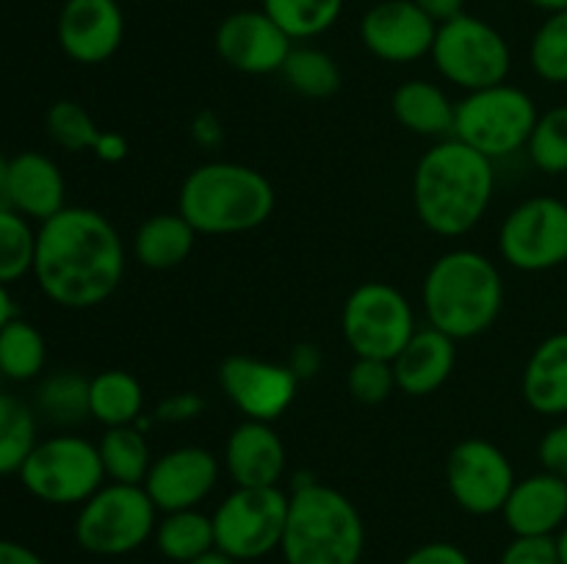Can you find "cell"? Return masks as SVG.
<instances>
[{"label": "cell", "mask_w": 567, "mask_h": 564, "mask_svg": "<svg viewBox=\"0 0 567 564\" xmlns=\"http://www.w3.org/2000/svg\"><path fill=\"white\" fill-rule=\"evenodd\" d=\"M321 363H324V357H321L319 346H313V343H299V346L291 352L288 368L293 370V376H297L299 382H305V379H313V376L319 374Z\"/></svg>", "instance_id": "obj_43"}, {"label": "cell", "mask_w": 567, "mask_h": 564, "mask_svg": "<svg viewBox=\"0 0 567 564\" xmlns=\"http://www.w3.org/2000/svg\"><path fill=\"white\" fill-rule=\"evenodd\" d=\"M502 518L515 536H557L567 523V481L548 470L518 479Z\"/></svg>", "instance_id": "obj_20"}, {"label": "cell", "mask_w": 567, "mask_h": 564, "mask_svg": "<svg viewBox=\"0 0 567 564\" xmlns=\"http://www.w3.org/2000/svg\"><path fill=\"white\" fill-rule=\"evenodd\" d=\"M155 547L164 558L175 564H192L194 558L205 556L216 547L214 518L199 509H181L166 512L155 525Z\"/></svg>", "instance_id": "obj_27"}, {"label": "cell", "mask_w": 567, "mask_h": 564, "mask_svg": "<svg viewBox=\"0 0 567 564\" xmlns=\"http://www.w3.org/2000/svg\"><path fill=\"white\" fill-rule=\"evenodd\" d=\"M286 462V442L271 424L244 420L227 437L225 470L236 487H280Z\"/></svg>", "instance_id": "obj_19"}, {"label": "cell", "mask_w": 567, "mask_h": 564, "mask_svg": "<svg viewBox=\"0 0 567 564\" xmlns=\"http://www.w3.org/2000/svg\"><path fill=\"white\" fill-rule=\"evenodd\" d=\"M430 59L443 81L454 83L465 94L507 83L513 70V50L504 33L465 11L437 25Z\"/></svg>", "instance_id": "obj_8"}, {"label": "cell", "mask_w": 567, "mask_h": 564, "mask_svg": "<svg viewBox=\"0 0 567 564\" xmlns=\"http://www.w3.org/2000/svg\"><path fill=\"white\" fill-rule=\"evenodd\" d=\"M100 459H103L105 479L116 484H144L150 468H153V451L144 431L136 426H114L105 429L97 442Z\"/></svg>", "instance_id": "obj_28"}, {"label": "cell", "mask_w": 567, "mask_h": 564, "mask_svg": "<svg viewBox=\"0 0 567 564\" xmlns=\"http://www.w3.org/2000/svg\"><path fill=\"white\" fill-rule=\"evenodd\" d=\"M557 547H559V558H563V564H567V523L557 534Z\"/></svg>", "instance_id": "obj_52"}, {"label": "cell", "mask_w": 567, "mask_h": 564, "mask_svg": "<svg viewBox=\"0 0 567 564\" xmlns=\"http://www.w3.org/2000/svg\"><path fill=\"white\" fill-rule=\"evenodd\" d=\"M11 318H17L14 299H11L9 285H3V282H0V330H3Z\"/></svg>", "instance_id": "obj_48"}, {"label": "cell", "mask_w": 567, "mask_h": 564, "mask_svg": "<svg viewBox=\"0 0 567 564\" xmlns=\"http://www.w3.org/2000/svg\"><path fill=\"white\" fill-rule=\"evenodd\" d=\"M48 363L44 335L25 318H11L0 330V379L31 382L39 379Z\"/></svg>", "instance_id": "obj_30"}, {"label": "cell", "mask_w": 567, "mask_h": 564, "mask_svg": "<svg viewBox=\"0 0 567 564\" xmlns=\"http://www.w3.org/2000/svg\"><path fill=\"white\" fill-rule=\"evenodd\" d=\"M205 409L203 396L192 390H183V393H172V396L161 398V404L155 407V420L161 424H186V420L199 418Z\"/></svg>", "instance_id": "obj_41"}, {"label": "cell", "mask_w": 567, "mask_h": 564, "mask_svg": "<svg viewBox=\"0 0 567 564\" xmlns=\"http://www.w3.org/2000/svg\"><path fill=\"white\" fill-rule=\"evenodd\" d=\"M6 205L39 224L64 210L66 182L59 164L42 153H20L9 158Z\"/></svg>", "instance_id": "obj_21"}, {"label": "cell", "mask_w": 567, "mask_h": 564, "mask_svg": "<svg viewBox=\"0 0 567 564\" xmlns=\"http://www.w3.org/2000/svg\"><path fill=\"white\" fill-rule=\"evenodd\" d=\"M365 525L358 506L313 476H299L288 492L280 553L286 564H360Z\"/></svg>", "instance_id": "obj_4"}, {"label": "cell", "mask_w": 567, "mask_h": 564, "mask_svg": "<svg viewBox=\"0 0 567 564\" xmlns=\"http://www.w3.org/2000/svg\"><path fill=\"white\" fill-rule=\"evenodd\" d=\"M529 64L540 81L567 83V9L551 11L535 31L529 44Z\"/></svg>", "instance_id": "obj_35"}, {"label": "cell", "mask_w": 567, "mask_h": 564, "mask_svg": "<svg viewBox=\"0 0 567 564\" xmlns=\"http://www.w3.org/2000/svg\"><path fill=\"white\" fill-rule=\"evenodd\" d=\"M537 116L540 111L529 92L513 83H498L460 100L452 136L496 164L526 149Z\"/></svg>", "instance_id": "obj_6"}, {"label": "cell", "mask_w": 567, "mask_h": 564, "mask_svg": "<svg viewBox=\"0 0 567 564\" xmlns=\"http://www.w3.org/2000/svg\"><path fill=\"white\" fill-rule=\"evenodd\" d=\"M44 125H48V136L66 153L94 149L100 133H103L97 122L92 119V114L81 103H75V100H59V103L50 105Z\"/></svg>", "instance_id": "obj_37"}, {"label": "cell", "mask_w": 567, "mask_h": 564, "mask_svg": "<svg viewBox=\"0 0 567 564\" xmlns=\"http://www.w3.org/2000/svg\"><path fill=\"white\" fill-rule=\"evenodd\" d=\"M537 459H540L543 470H548V473L567 481V420H559L557 426H551V429L540 437Z\"/></svg>", "instance_id": "obj_40"}, {"label": "cell", "mask_w": 567, "mask_h": 564, "mask_svg": "<svg viewBox=\"0 0 567 564\" xmlns=\"http://www.w3.org/2000/svg\"><path fill=\"white\" fill-rule=\"evenodd\" d=\"M17 476L33 498L53 506H81L109 481L97 446L66 431L39 440Z\"/></svg>", "instance_id": "obj_9"}, {"label": "cell", "mask_w": 567, "mask_h": 564, "mask_svg": "<svg viewBox=\"0 0 567 564\" xmlns=\"http://www.w3.org/2000/svg\"><path fill=\"white\" fill-rule=\"evenodd\" d=\"M210 518L216 551L227 553L238 564L255 562L280 551L288 495L280 487H236Z\"/></svg>", "instance_id": "obj_11"}, {"label": "cell", "mask_w": 567, "mask_h": 564, "mask_svg": "<svg viewBox=\"0 0 567 564\" xmlns=\"http://www.w3.org/2000/svg\"><path fill=\"white\" fill-rule=\"evenodd\" d=\"M59 48L66 59L97 66L114 59L125 39V14L120 0H64L55 22Z\"/></svg>", "instance_id": "obj_18"}, {"label": "cell", "mask_w": 567, "mask_h": 564, "mask_svg": "<svg viewBox=\"0 0 567 564\" xmlns=\"http://www.w3.org/2000/svg\"><path fill=\"white\" fill-rule=\"evenodd\" d=\"M275 210V188L264 171L236 160H210L188 171L177 213L199 236H236L258 230Z\"/></svg>", "instance_id": "obj_5"}, {"label": "cell", "mask_w": 567, "mask_h": 564, "mask_svg": "<svg viewBox=\"0 0 567 564\" xmlns=\"http://www.w3.org/2000/svg\"><path fill=\"white\" fill-rule=\"evenodd\" d=\"M496 194L491 158L449 136L432 144L415 164L413 205L421 224L443 238L474 230Z\"/></svg>", "instance_id": "obj_2"}, {"label": "cell", "mask_w": 567, "mask_h": 564, "mask_svg": "<svg viewBox=\"0 0 567 564\" xmlns=\"http://www.w3.org/2000/svg\"><path fill=\"white\" fill-rule=\"evenodd\" d=\"M33 258H37V230L31 219L11 208H0V282L11 285L25 274H33Z\"/></svg>", "instance_id": "obj_34"}, {"label": "cell", "mask_w": 567, "mask_h": 564, "mask_svg": "<svg viewBox=\"0 0 567 564\" xmlns=\"http://www.w3.org/2000/svg\"><path fill=\"white\" fill-rule=\"evenodd\" d=\"M293 44L297 42L264 9L233 11L214 33V48L219 59L244 75L280 72Z\"/></svg>", "instance_id": "obj_15"}, {"label": "cell", "mask_w": 567, "mask_h": 564, "mask_svg": "<svg viewBox=\"0 0 567 564\" xmlns=\"http://www.w3.org/2000/svg\"><path fill=\"white\" fill-rule=\"evenodd\" d=\"M498 564H563L557 536H513Z\"/></svg>", "instance_id": "obj_39"}, {"label": "cell", "mask_w": 567, "mask_h": 564, "mask_svg": "<svg viewBox=\"0 0 567 564\" xmlns=\"http://www.w3.org/2000/svg\"><path fill=\"white\" fill-rule=\"evenodd\" d=\"M89 415L105 429L133 426L144 415V390L133 374L122 368L100 370L89 379Z\"/></svg>", "instance_id": "obj_26"}, {"label": "cell", "mask_w": 567, "mask_h": 564, "mask_svg": "<svg viewBox=\"0 0 567 564\" xmlns=\"http://www.w3.org/2000/svg\"><path fill=\"white\" fill-rule=\"evenodd\" d=\"M280 75L288 86L308 100H324L341 88V70L330 53L310 44H293Z\"/></svg>", "instance_id": "obj_31"}, {"label": "cell", "mask_w": 567, "mask_h": 564, "mask_svg": "<svg viewBox=\"0 0 567 564\" xmlns=\"http://www.w3.org/2000/svg\"><path fill=\"white\" fill-rule=\"evenodd\" d=\"M122 276L125 243L109 216L66 205L37 227L33 280L59 307H97L114 296Z\"/></svg>", "instance_id": "obj_1"}, {"label": "cell", "mask_w": 567, "mask_h": 564, "mask_svg": "<svg viewBox=\"0 0 567 564\" xmlns=\"http://www.w3.org/2000/svg\"><path fill=\"white\" fill-rule=\"evenodd\" d=\"M526 153L543 175H567V105H554L537 116Z\"/></svg>", "instance_id": "obj_36"}, {"label": "cell", "mask_w": 567, "mask_h": 564, "mask_svg": "<svg viewBox=\"0 0 567 564\" xmlns=\"http://www.w3.org/2000/svg\"><path fill=\"white\" fill-rule=\"evenodd\" d=\"M199 232L181 213L150 216L133 236V254L150 271H169L186 263Z\"/></svg>", "instance_id": "obj_25"}, {"label": "cell", "mask_w": 567, "mask_h": 564, "mask_svg": "<svg viewBox=\"0 0 567 564\" xmlns=\"http://www.w3.org/2000/svg\"><path fill=\"white\" fill-rule=\"evenodd\" d=\"M437 22L413 0H380L360 20V42L385 64H413L432 53Z\"/></svg>", "instance_id": "obj_16"}, {"label": "cell", "mask_w": 567, "mask_h": 564, "mask_svg": "<svg viewBox=\"0 0 567 564\" xmlns=\"http://www.w3.org/2000/svg\"><path fill=\"white\" fill-rule=\"evenodd\" d=\"M219 481V459L203 446H181L153 459L144 490L158 512L197 509Z\"/></svg>", "instance_id": "obj_17"}, {"label": "cell", "mask_w": 567, "mask_h": 564, "mask_svg": "<svg viewBox=\"0 0 567 564\" xmlns=\"http://www.w3.org/2000/svg\"><path fill=\"white\" fill-rule=\"evenodd\" d=\"M520 390L537 415H567V332H557L537 343L524 368Z\"/></svg>", "instance_id": "obj_23"}, {"label": "cell", "mask_w": 567, "mask_h": 564, "mask_svg": "<svg viewBox=\"0 0 567 564\" xmlns=\"http://www.w3.org/2000/svg\"><path fill=\"white\" fill-rule=\"evenodd\" d=\"M347 387L360 404H382L396 390V374L388 359L358 357L347 374Z\"/></svg>", "instance_id": "obj_38"}, {"label": "cell", "mask_w": 567, "mask_h": 564, "mask_svg": "<svg viewBox=\"0 0 567 564\" xmlns=\"http://www.w3.org/2000/svg\"><path fill=\"white\" fill-rule=\"evenodd\" d=\"M0 564H44V558L22 542L0 540Z\"/></svg>", "instance_id": "obj_46"}, {"label": "cell", "mask_w": 567, "mask_h": 564, "mask_svg": "<svg viewBox=\"0 0 567 564\" xmlns=\"http://www.w3.org/2000/svg\"><path fill=\"white\" fill-rule=\"evenodd\" d=\"M402 564H474L468 553L454 542H426L410 551Z\"/></svg>", "instance_id": "obj_42"}, {"label": "cell", "mask_w": 567, "mask_h": 564, "mask_svg": "<svg viewBox=\"0 0 567 564\" xmlns=\"http://www.w3.org/2000/svg\"><path fill=\"white\" fill-rule=\"evenodd\" d=\"M457 365V341L435 326H419L408 346L393 359L396 387L404 396H432L441 390Z\"/></svg>", "instance_id": "obj_22"}, {"label": "cell", "mask_w": 567, "mask_h": 564, "mask_svg": "<svg viewBox=\"0 0 567 564\" xmlns=\"http://www.w3.org/2000/svg\"><path fill=\"white\" fill-rule=\"evenodd\" d=\"M219 385L233 407L247 420L275 424L297 398L299 379L288 365L233 354L219 365Z\"/></svg>", "instance_id": "obj_14"}, {"label": "cell", "mask_w": 567, "mask_h": 564, "mask_svg": "<svg viewBox=\"0 0 567 564\" xmlns=\"http://www.w3.org/2000/svg\"><path fill=\"white\" fill-rule=\"evenodd\" d=\"M515 481L507 453L485 437L457 442L446 459V484L454 503L476 518L502 512Z\"/></svg>", "instance_id": "obj_13"}, {"label": "cell", "mask_w": 567, "mask_h": 564, "mask_svg": "<svg viewBox=\"0 0 567 564\" xmlns=\"http://www.w3.org/2000/svg\"><path fill=\"white\" fill-rule=\"evenodd\" d=\"M37 415L48 424L70 429L81 426L89 415V379L78 370H55L37 387Z\"/></svg>", "instance_id": "obj_29"}, {"label": "cell", "mask_w": 567, "mask_h": 564, "mask_svg": "<svg viewBox=\"0 0 567 564\" xmlns=\"http://www.w3.org/2000/svg\"><path fill=\"white\" fill-rule=\"evenodd\" d=\"M413 3L419 6V9H424L437 25L465 11V0H413Z\"/></svg>", "instance_id": "obj_47"}, {"label": "cell", "mask_w": 567, "mask_h": 564, "mask_svg": "<svg viewBox=\"0 0 567 564\" xmlns=\"http://www.w3.org/2000/svg\"><path fill=\"white\" fill-rule=\"evenodd\" d=\"M415 330L413 304L388 282H363L343 302L341 332L354 357L393 363Z\"/></svg>", "instance_id": "obj_10"}, {"label": "cell", "mask_w": 567, "mask_h": 564, "mask_svg": "<svg viewBox=\"0 0 567 564\" xmlns=\"http://www.w3.org/2000/svg\"><path fill=\"white\" fill-rule=\"evenodd\" d=\"M393 116L404 130L424 138H449L454 133V116L457 103H452L446 92L432 81H404L393 92L391 100Z\"/></svg>", "instance_id": "obj_24"}, {"label": "cell", "mask_w": 567, "mask_h": 564, "mask_svg": "<svg viewBox=\"0 0 567 564\" xmlns=\"http://www.w3.org/2000/svg\"><path fill=\"white\" fill-rule=\"evenodd\" d=\"M6 177H9V158H3L0 153V208H9L6 205Z\"/></svg>", "instance_id": "obj_51"}, {"label": "cell", "mask_w": 567, "mask_h": 564, "mask_svg": "<svg viewBox=\"0 0 567 564\" xmlns=\"http://www.w3.org/2000/svg\"><path fill=\"white\" fill-rule=\"evenodd\" d=\"M37 442V409L0 390V476L20 473Z\"/></svg>", "instance_id": "obj_32"}, {"label": "cell", "mask_w": 567, "mask_h": 564, "mask_svg": "<svg viewBox=\"0 0 567 564\" xmlns=\"http://www.w3.org/2000/svg\"><path fill=\"white\" fill-rule=\"evenodd\" d=\"M260 9L293 39H316L330 31L343 11V0H260Z\"/></svg>", "instance_id": "obj_33"}, {"label": "cell", "mask_w": 567, "mask_h": 564, "mask_svg": "<svg viewBox=\"0 0 567 564\" xmlns=\"http://www.w3.org/2000/svg\"><path fill=\"white\" fill-rule=\"evenodd\" d=\"M426 324L454 341L480 337L504 307L498 265L476 249H452L430 265L421 288Z\"/></svg>", "instance_id": "obj_3"}, {"label": "cell", "mask_w": 567, "mask_h": 564, "mask_svg": "<svg viewBox=\"0 0 567 564\" xmlns=\"http://www.w3.org/2000/svg\"><path fill=\"white\" fill-rule=\"evenodd\" d=\"M192 564H238L236 558H230L227 556V553H221V551H210V553H205V556H199V558H194Z\"/></svg>", "instance_id": "obj_49"}, {"label": "cell", "mask_w": 567, "mask_h": 564, "mask_svg": "<svg viewBox=\"0 0 567 564\" xmlns=\"http://www.w3.org/2000/svg\"><path fill=\"white\" fill-rule=\"evenodd\" d=\"M498 252L504 263L526 274L565 265L567 202L557 197H532L515 205L498 230Z\"/></svg>", "instance_id": "obj_12"}, {"label": "cell", "mask_w": 567, "mask_h": 564, "mask_svg": "<svg viewBox=\"0 0 567 564\" xmlns=\"http://www.w3.org/2000/svg\"><path fill=\"white\" fill-rule=\"evenodd\" d=\"M529 3L535 6V9L546 11V14H551V11L567 9V0H529Z\"/></svg>", "instance_id": "obj_50"}, {"label": "cell", "mask_w": 567, "mask_h": 564, "mask_svg": "<svg viewBox=\"0 0 567 564\" xmlns=\"http://www.w3.org/2000/svg\"><path fill=\"white\" fill-rule=\"evenodd\" d=\"M192 138L205 149L219 147L221 138H225V130H221V122L214 111H199L192 119Z\"/></svg>", "instance_id": "obj_44"}, {"label": "cell", "mask_w": 567, "mask_h": 564, "mask_svg": "<svg viewBox=\"0 0 567 564\" xmlns=\"http://www.w3.org/2000/svg\"><path fill=\"white\" fill-rule=\"evenodd\" d=\"M158 525V509L142 484L100 487L75 518V542L92 556H127L138 551Z\"/></svg>", "instance_id": "obj_7"}, {"label": "cell", "mask_w": 567, "mask_h": 564, "mask_svg": "<svg viewBox=\"0 0 567 564\" xmlns=\"http://www.w3.org/2000/svg\"><path fill=\"white\" fill-rule=\"evenodd\" d=\"M92 153L97 155L100 160H105V164H120V160H125L127 155V142L120 136V133H100Z\"/></svg>", "instance_id": "obj_45"}]
</instances>
